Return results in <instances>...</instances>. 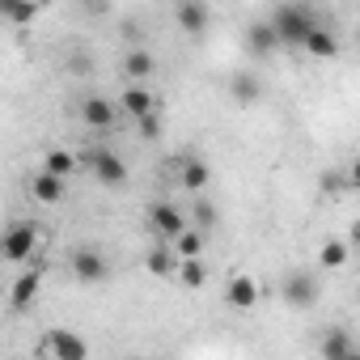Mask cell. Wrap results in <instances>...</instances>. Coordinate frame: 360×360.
Listing matches in <instances>:
<instances>
[{"label": "cell", "instance_id": "cell-3", "mask_svg": "<svg viewBox=\"0 0 360 360\" xmlns=\"http://www.w3.org/2000/svg\"><path fill=\"white\" fill-rule=\"evenodd\" d=\"M34 242H39L34 225H13V229H9V238H5V259H9V263L30 259V255H34Z\"/></svg>", "mask_w": 360, "mask_h": 360}, {"label": "cell", "instance_id": "cell-15", "mask_svg": "<svg viewBox=\"0 0 360 360\" xmlns=\"http://www.w3.org/2000/svg\"><path fill=\"white\" fill-rule=\"evenodd\" d=\"M301 47H305L309 56H318V60H330V56L339 51V47H335V39H330V34H326L322 26H314V30L305 34V43H301Z\"/></svg>", "mask_w": 360, "mask_h": 360}, {"label": "cell", "instance_id": "cell-12", "mask_svg": "<svg viewBox=\"0 0 360 360\" xmlns=\"http://www.w3.org/2000/svg\"><path fill=\"white\" fill-rule=\"evenodd\" d=\"M225 301H229V305H238V309H250V305L259 301V284H255L250 276H238V280H229Z\"/></svg>", "mask_w": 360, "mask_h": 360}, {"label": "cell", "instance_id": "cell-6", "mask_svg": "<svg viewBox=\"0 0 360 360\" xmlns=\"http://www.w3.org/2000/svg\"><path fill=\"white\" fill-rule=\"evenodd\" d=\"M284 301H288V305H314V301H318V280L305 276V271H292V276L284 280Z\"/></svg>", "mask_w": 360, "mask_h": 360}, {"label": "cell", "instance_id": "cell-23", "mask_svg": "<svg viewBox=\"0 0 360 360\" xmlns=\"http://www.w3.org/2000/svg\"><path fill=\"white\" fill-rule=\"evenodd\" d=\"M318 263H322V267H343V263H347V246H343V242H326V246L318 250Z\"/></svg>", "mask_w": 360, "mask_h": 360}, {"label": "cell", "instance_id": "cell-29", "mask_svg": "<svg viewBox=\"0 0 360 360\" xmlns=\"http://www.w3.org/2000/svg\"><path fill=\"white\" fill-rule=\"evenodd\" d=\"M347 183H352V187H356V191H360V157H356V161H352V174H347Z\"/></svg>", "mask_w": 360, "mask_h": 360}, {"label": "cell", "instance_id": "cell-22", "mask_svg": "<svg viewBox=\"0 0 360 360\" xmlns=\"http://www.w3.org/2000/svg\"><path fill=\"white\" fill-rule=\"evenodd\" d=\"M233 98H238V102H255V98H259V77L238 72V77H233Z\"/></svg>", "mask_w": 360, "mask_h": 360}, {"label": "cell", "instance_id": "cell-10", "mask_svg": "<svg viewBox=\"0 0 360 360\" xmlns=\"http://www.w3.org/2000/svg\"><path fill=\"white\" fill-rule=\"evenodd\" d=\"M81 119H85L89 127L106 131V127H115V106H110L106 98H85V106H81Z\"/></svg>", "mask_w": 360, "mask_h": 360}, {"label": "cell", "instance_id": "cell-26", "mask_svg": "<svg viewBox=\"0 0 360 360\" xmlns=\"http://www.w3.org/2000/svg\"><path fill=\"white\" fill-rule=\"evenodd\" d=\"M343 187H347V178H343V174H335V169L322 174V195H339Z\"/></svg>", "mask_w": 360, "mask_h": 360}, {"label": "cell", "instance_id": "cell-1", "mask_svg": "<svg viewBox=\"0 0 360 360\" xmlns=\"http://www.w3.org/2000/svg\"><path fill=\"white\" fill-rule=\"evenodd\" d=\"M271 26L280 30V39H284L288 47H301L305 34H309L318 22H314V13H309L305 5H280V9L271 13Z\"/></svg>", "mask_w": 360, "mask_h": 360}, {"label": "cell", "instance_id": "cell-19", "mask_svg": "<svg viewBox=\"0 0 360 360\" xmlns=\"http://www.w3.org/2000/svg\"><path fill=\"white\" fill-rule=\"evenodd\" d=\"M148 271H153V276H169V271H178V255H174L169 246L148 250Z\"/></svg>", "mask_w": 360, "mask_h": 360}, {"label": "cell", "instance_id": "cell-16", "mask_svg": "<svg viewBox=\"0 0 360 360\" xmlns=\"http://www.w3.org/2000/svg\"><path fill=\"white\" fill-rule=\"evenodd\" d=\"M123 110H127L131 119H144V115L153 110V94H148V89H140V85L123 89Z\"/></svg>", "mask_w": 360, "mask_h": 360}, {"label": "cell", "instance_id": "cell-24", "mask_svg": "<svg viewBox=\"0 0 360 360\" xmlns=\"http://www.w3.org/2000/svg\"><path fill=\"white\" fill-rule=\"evenodd\" d=\"M47 169H56V174H64V178H68V174L77 169V157H72V153H64V148H51V153H47Z\"/></svg>", "mask_w": 360, "mask_h": 360}, {"label": "cell", "instance_id": "cell-13", "mask_svg": "<svg viewBox=\"0 0 360 360\" xmlns=\"http://www.w3.org/2000/svg\"><path fill=\"white\" fill-rule=\"evenodd\" d=\"M208 178H212V169H208L204 157H183V187L187 191H204Z\"/></svg>", "mask_w": 360, "mask_h": 360}, {"label": "cell", "instance_id": "cell-4", "mask_svg": "<svg viewBox=\"0 0 360 360\" xmlns=\"http://www.w3.org/2000/svg\"><path fill=\"white\" fill-rule=\"evenodd\" d=\"M43 352H47V356H60V360H85V356H89V347H85L77 335H68V330H51L47 343H43Z\"/></svg>", "mask_w": 360, "mask_h": 360}, {"label": "cell", "instance_id": "cell-9", "mask_svg": "<svg viewBox=\"0 0 360 360\" xmlns=\"http://www.w3.org/2000/svg\"><path fill=\"white\" fill-rule=\"evenodd\" d=\"M246 43H250V51H255V56H271L284 39H280V30H276L271 22H255V26H250V34H246Z\"/></svg>", "mask_w": 360, "mask_h": 360}, {"label": "cell", "instance_id": "cell-20", "mask_svg": "<svg viewBox=\"0 0 360 360\" xmlns=\"http://www.w3.org/2000/svg\"><path fill=\"white\" fill-rule=\"evenodd\" d=\"M352 352H356V347H352V339H347L343 330H330V335L322 339V356H326V360H339V356H352Z\"/></svg>", "mask_w": 360, "mask_h": 360}, {"label": "cell", "instance_id": "cell-11", "mask_svg": "<svg viewBox=\"0 0 360 360\" xmlns=\"http://www.w3.org/2000/svg\"><path fill=\"white\" fill-rule=\"evenodd\" d=\"M178 26H183L187 34H204V30H208V9H204V0H183V9H178Z\"/></svg>", "mask_w": 360, "mask_h": 360}, {"label": "cell", "instance_id": "cell-8", "mask_svg": "<svg viewBox=\"0 0 360 360\" xmlns=\"http://www.w3.org/2000/svg\"><path fill=\"white\" fill-rule=\"evenodd\" d=\"M30 191H34V200H39V204H60V200H64V174H56V169L34 174Z\"/></svg>", "mask_w": 360, "mask_h": 360}, {"label": "cell", "instance_id": "cell-25", "mask_svg": "<svg viewBox=\"0 0 360 360\" xmlns=\"http://www.w3.org/2000/svg\"><path fill=\"white\" fill-rule=\"evenodd\" d=\"M174 242H178V255H183V259H195V255L204 250V238H200V233H187V229L178 233Z\"/></svg>", "mask_w": 360, "mask_h": 360}, {"label": "cell", "instance_id": "cell-18", "mask_svg": "<svg viewBox=\"0 0 360 360\" xmlns=\"http://www.w3.org/2000/svg\"><path fill=\"white\" fill-rule=\"evenodd\" d=\"M123 72H127L131 81H144V77L153 72V56H148V51H140V47H136V51H127V56H123Z\"/></svg>", "mask_w": 360, "mask_h": 360}, {"label": "cell", "instance_id": "cell-5", "mask_svg": "<svg viewBox=\"0 0 360 360\" xmlns=\"http://www.w3.org/2000/svg\"><path fill=\"white\" fill-rule=\"evenodd\" d=\"M72 276L81 284H98V280H106V259L98 250H77L72 255Z\"/></svg>", "mask_w": 360, "mask_h": 360}, {"label": "cell", "instance_id": "cell-28", "mask_svg": "<svg viewBox=\"0 0 360 360\" xmlns=\"http://www.w3.org/2000/svg\"><path fill=\"white\" fill-rule=\"evenodd\" d=\"M195 225H200V229H212V225H217V208H212V204H200V208H195Z\"/></svg>", "mask_w": 360, "mask_h": 360}, {"label": "cell", "instance_id": "cell-27", "mask_svg": "<svg viewBox=\"0 0 360 360\" xmlns=\"http://www.w3.org/2000/svg\"><path fill=\"white\" fill-rule=\"evenodd\" d=\"M136 123H140V136H144V140H157V136H161V119H157L153 110H148L144 119H136Z\"/></svg>", "mask_w": 360, "mask_h": 360}, {"label": "cell", "instance_id": "cell-7", "mask_svg": "<svg viewBox=\"0 0 360 360\" xmlns=\"http://www.w3.org/2000/svg\"><path fill=\"white\" fill-rule=\"evenodd\" d=\"M148 225H153V233H161V238H178V233H183L187 229V221H183V212H178V208H169V204H157L153 212H148Z\"/></svg>", "mask_w": 360, "mask_h": 360}, {"label": "cell", "instance_id": "cell-17", "mask_svg": "<svg viewBox=\"0 0 360 360\" xmlns=\"http://www.w3.org/2000/svg\"><path fill=\"white\" fill-rule=\"evenodd\" d=\"M0 9H5V18H9L13 26H30L34 13H39L34 0H0Z\"/></svg>", "mask_w": 360, "mask_h": 360}, {"label": "cell", "instance_id": "cell-21", "mask_svg": "<svg viewBox=\"0 0 360 360\" xmlns=\"http://www.w3.org/2000/svg\"><path fill=\"white\" fill-rule=\"evenodd\" d=\"M178 280H183L187 288H200V284H204V263H200V255L178 263Z\"/></svg>", "mask_w": 360, "mask_h": 360}, {"label": "cell", "instance_id": "cell-2", "mask_svg": "<svg viewBox=\"0 0 360 360\" xmlns=\"http://www.w3.org/2000/svg\"><path fill=\"white\" fill-rule=\"evenodd\" d=\"M89 165H94V178H98V183H106V187H119L123 178H127V165L110 148H94L89 153Z\"/></svg>", "mask_w": 360, "mask_h": 360}, {"label": "cell", "instance_id": "cell-14", "mask_svg": "<svg viewBox=\"0 0 360 360\" xmlns=\"http://www.w3.org/2000/svg\"><path fill=\"white\" fill-rule=\"evenodd\" d=\"M39 271H26L18 284H13V309H30L34 305V297H39Z\"/></svg>", "mask_w": 360, "mask_h": 360}, {"label": "cell", "instance_id": "cell-30", "mask_svg": "<svg viewBox=\"0 0 360 360\" xmlns=\"http://www.w3.org/2000/svg\"><path fill=\"white\" fill-rule=\"evenodd\" d=\"M352 242H356V246H360V221H356V225H352Z\"/></svg>", "mask_w": 360, "mask_h": 360}]
</instances>
